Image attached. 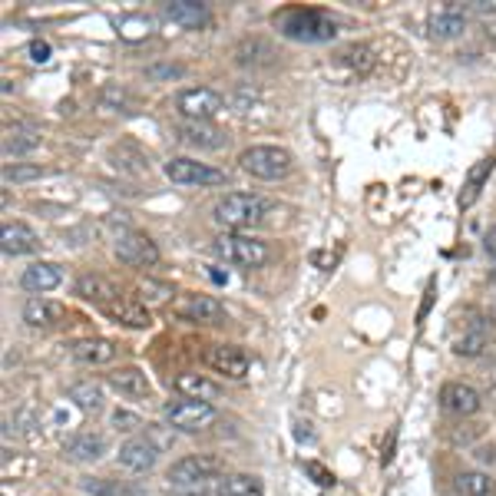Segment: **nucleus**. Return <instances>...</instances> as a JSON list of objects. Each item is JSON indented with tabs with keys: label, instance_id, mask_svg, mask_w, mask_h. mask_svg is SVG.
<instances>
[{
	"label": "nucleus",
	"instance_id": "nucleus-1",
	"mask_svg": "<svg viewBox=\"0 0 496 496\" xmlns=\"http://www.w3.org/2000/svg\"><path fill=\"white\" fill-rule=\"evenodd\" d=\"M275 27L292 40H304V44H321L335 37V21L321 11L312 7H292V11L275 13Z\"/></svg>",
	"mask_w": 496,
	"mask_h": 496
},
{
	"label": "nucleus",
	"instance_id": "nucleus-2",
	"mask_svg": "<svg viewBox=\"0 0 496 496\" xmlns=\"http://www.w3.org/2000/svg\"><path fill=\"white\" fill-rule=\"evenodd\" d=\"M265 216H269V202L255 192H228L216 202V222L232 232L259 226Z\"/></svg>",
	"mask_w": 496,
	"mask_h": 496
},
{
	"label": "nucleus",
	"instance_id": "nucleus-3",
	"mask_svg": "<svg viewBox=\"0 0 496 496\" xmlns=\"http://www.w3.org/2000/svg\"><path fill=\"white\" fill-rule=\"evenodd\" d=\"M212 252L228 265L238 269H259L269 261V245L252 235H238V232H222L212 238Z\"/></svg>",
	"mask_w": 496,
	"mask_h": 496
},
{
	"label": "nucleus",
	"instance_id": "nucleus-4",
	"mask_svg": "<svg viewBox=\"0 0 496 496\" xmlns=\"http://www.w3.org/2000/svg\"><path fill=\"white\" fill-rule=\"evenodd\" d=\"M238 162H242V169L252 173L255 179H285L295 166L292 152L281 150V146H248V150L238 156Z\"/></svg>",
	"mask_w": 496,
	"mask_h": 496
},
{
	"label": "nucleus",
	"instance_id": "nucleus-5",
	"mask_svg": "<svg viewBox=\"0 0 496 496\" xmlns=\"http://www.w3.org/2000/svg\"><path fill=\"white\" fill-rule=\"evenodd\" d=\"M218 470H222V460L212 457V453H192V457H183L169 466V483L175 490H202L209 480H216Z\"/></svg>",
	"mask_w": 496,
	"mask_h": 496
},
{
	"label": "nucleus",
	"instance_id": "nucleus-6",
	"mask_svg": "<svg viewBox=\"0 0 496 496\" xmlns=\"http://www.w3.org/2000/svg\"><path fill=\"white\" fill-rule=\"evenodd\" d=\"M175 109L185 116V123H209L226 109V99H222V93L209 87H189L175 97Z\"/></svg>",
	"mask_w": 496,
	"mask_h": 496
},
{
	"label": "nucleus",
	"instance_id": "nucleus-7",
	"mask_svg": "<svg viewBox=\"0 0 496 496\" xmlns=\"http://www.w3.org/2000/svg\"><path fill=\"white\" fill-rule=\"evenodd\" d=\"M166 417H169V423H173L175 431L183 433H195V431H205L209 423H216V407L209 404V400H192V398H183L175 400V404H169L166 407Z\"/></svg>",
	"mask_w": 496,
	"mask_h": 496
},
{
	"label": "nucleus",
	"instance_id": "nucleus-8",
	"mask_svg": "<svg viewBox=\"0 0 496 496\" xmlns=\"http://www.w3.org/2000/svg\"><path fill=\"white\" fill-rule=\"evenodd\" d=\"M113 248H116V259L133 265V269H152V265L159 261L156 242H152L150 235H142V232H133V228L119 232V235L113 238Z\"/></svg>",
	"mask_w": 496,
	"mask_h": 496
},
{
	"label": "nucleus",
	"instance_id": "nucleus-9",
	"mask_svg": "<svg viewBox=\"0 0 496 496\" xmlns=\"http://www.w3.org/2000/svg\"><path fill=\"white\" fill-rule=\"evenodd\" d=\"M166 175H169L175 185H222L226 183V173H222V169H212V166L195 162V159H189V156H175V159L166 162Z\"/></svg>",
	"mask_w": 496,
	"mask_h": 496
},
{
	"label": "nucleus",
	"instance_id": "nucleus-10",
	"mask_svg": "<svg viewBox=\"0 0 496 496\" xmlns=\"http://www.w3.org/2000/svg\"><path fill=\"white\" fill-rule=\"evenodd\" d=\"M173 312L185 321H195V324H216L226 318V308L218 298L212 295H183L179 302L173 304Z\"/></svg>",
	"mask_w": 496,
	"mask_h": 496
},
{
	"label": "nucleus",
	"instance_id": "nucleus-11",
	"mask_svg": "<svg viewBox=\"0 0 496 496\" xmlns=\"http://www.w3.org/2000/svg\"><path fill=\"white\" fill-rule=\"evenodd\" d=\"M159 460V450H156V443L146 440V437H133L119 447V464L133 470V474H150L152 466Z\"/></svg>",
	"mask_w": 496,
	"mask_h": 496
},
{
	"label": "nucleus",
	"instance_id": "nucleus-12",
	"mask_svg": "<svg viewBox=\"0 0 496 496\" xmlns=\"http://www.w3.org/2000/svg\"><path fill=\"white\" fill-rule=\"evenodd\" d=\"M209 367L218 371V374H226V378L238 381L248 374V355L242 347L235 345H218V347H209V355H205Z\"/></svg>",
	"mask_w": 496,
	"mask_h": 496
},
{
	"label": "nucleus",
	"instance_id": "nucleus-13",
	"mask_svg": "<svg viewBox=\"0 0 496 496\" xmlns=\"http://www.w3.org/2000/svg\"><path fill=\"white\" fill-rule=\"evenodd\" d=\"M440 404L450 410V414L470 417V414H476V410L483 407V398H480V390L470 388V384H460V381H453V384H443Z\"/></svg>",
	"mask_w": 496,
	"mask_h": 496
},
{
	"label": "nucleus",
	"instance_id": "nucleus-14",
	"mask_svg": "<svg viewBox=\"0 0 496 496\" xmlns=\"http://www.w3.org/2000/svg\"><path fill=\"white\" fill-rule=\"evenodd\" d=\"M40 245V238L33 232L30 226H23V222H7V226L0 228V248H4V255H30L33 248Z\"/></svg>",
	"mask_w": 496,
	"mask_h": 496
},
{
	"label": "nucleus",
	"instance_id": "nucleus-15",
	"mask_svg": "<svg viewBox=\"0 0 496 496\" xmlns=\"http://www.w3.org/2000/svg\"><path fill=\"white\" fill-rule=\"evenodd\" d=\"M76 295H80L83 302L99 304V308H109V304L119 298L116 285L107 281L103 275H93V271H87V275H80V278H76Z\"/></svg>",
	"mask_w": 496,
	"mask_h": 496
},
{
	"label": "nucleus",
	"instance_id": "nucleus-16",
	"mask_svg": "<svg viewBox=\"0 0 496 496\" xmlns=\"http://www.w3.org/2000/svg\"><path fill=\"white\" fill-rule=\"evenodd\" d=\"M119 347L109 341V338H83V341H73V357L80 364H90V367H99V364H109L116 361Z\"/></svg>",
	"mask_w": 496,
	"mask_h": 496
},
{
	"label": "nucleus",
	"instance_id": "nucleus-17",
	"mask_svg": "<svg viewBox=\"0 0 496 496\" xmlns=\"http://www.w3.org/2000/svg\"><path fill=\"white\" fill-rule=\"evenodd\" d=\"M60 281H64V271H60V265H54V261H37L30 269H23V275H21V285L33 295L54 292Z\"/></svg>",
	"mask_w": 496,
	"mask_h": 496
},
{
	"label": "nucleus",
	"instance_id": "nucleus-18",
	"mask_svg": "<svg viewBox=\"0 0 496 496\" xmlns=\"http://www.w3.org/2000/svg\"><path fill=\"white\" fill-rule=\"evenodd\" d=\"M64 304L50 302V298H40V295H33L23 302V321L30 324V328H54L56 321H64Z\"/></svg>",
	"mask_w": 496,
	"mask_h": 496
},
{
	"label": "nucleus",
	"instance_id": "nucleus-19",
	"mask_svg": "<svg viewBox=\"0 0 496 496\" xmlns=\"http://www.w3.org/2000/svg\"><path fill=\"white\" fill-rule=\"evenodd\" d=\"M166 17L179 23L183 30H202L209 23V11L199 0H173V4H166Z\"/></svg>",
	"mask_w": 496,
	"mask_h": 496
},
{
	"label": "nucleus",
	"instance_id": "nucleus-20",
	"mask_svg": "<svg viewBox=\"0 0 496 496\" xmlns=\"http://www.w3.org/2000/svg\"><path fill=\"white\" fill-rule=\"evenodd\" d=\"M431 33L437 40H453V37H460L466 30V13L460 7H440V11L431 13Z\"/></svg>",
	"mask_w": 496,
	"mask_h": 496
},
{
	"label": "nucleus",
	"instance_id": "nucleus-21",
	"mask_svg": "<svg viewBox=\"0 0 496 496\" xmlns=\"http://www.w3.org/2000/svg\"><path fill=\"white\" fill-rule=\"evenodd\" d=\"M179 140L199 150H222L226 146V133L209 126V123H183L179 126Z\"/></svg>",
	"mask_w": 496,
	"mask_h": 496
},
{
	"label": "nucleus",
	"instance_id": "nucleus-22",
	"mask_svg": "<svg viewBox=\"0 0 496 496\" xmlns=\"http://www.w3.org/2000/svg\"><path fill=\"white\" fill-rule=\"evenodd\" d=\"M109 384L119 390V394H126V398H150V378L142 374L140 367H119L116 374H109Z\"/></svg>",
	"mask_w": 496,
	"mask_h": 496
},
{
	"label": "nucleus",
	"instance_id": "nucleus-23",
	"mask_svg": "<svg viewBox=\"0 0 496 496\" xmlns=\"http://www.w3.org/2000/svg\"><path fill=\"white\" fill-rule=\"evenodd\" d=\"M66 453L73 457V460H99L103 453H107V440L99 437V433H76L73 440H66Z\"/></svg>",
	"mask_w": 496,
	"mask_h": 496
},
{
	"label": "nucleus",
	"instance_id": "nucleus-24",
	"mask_svg": "<svg viewBox=\"0 0 496 496\" xmlns=\"http://www.w3.org/2000/svg\"><path fill=\"white\" fill-rule=\"evenodd\" d=\"M40 146V133L30 126H13L4 133V156H27Z\"/></svg>",
	"mask_w": 496,
	"mask_h": 496
},
{
	"label": "nucleus",
	"instance_id": "nucleus-25",
	"mask_svg": "<svg viewBox=\"0 0 496 496\" xmlns=\"http://www.w3.org/2000/svg\"><path fill=\"white\" fill-rule=\"evenodd\" d=\"M175 388H179L183 398H192V400H209V404H212V400L218 398L216 384L199 378V374H179V378H175Z\"/></svg>",
	"mask_w": 496,
	"mask_h": 496
},
{
	"label": "nucleus",
	"instance_id": "nucleus-26",
	"mask_svg": "<svg viewBox=\"0 0 496 496\" xmlns=\"http://www.w3.org/2000/svg\"><path fill=\"white\" fill-rule=\"evenodd\" d=\"M218 496H265V490H261L259 476L232 474L218 483Z\"/></svg>",
	"mask_w": 496,
	"mask_h": 496
},
{
	"label": "nucleus",
	"instance_id": "nucleus-27",
	"mask_svg": "<svg viewBox=\"0 0 496 496\" xmlns=\"http://www.w3.org/2000/svg\"><path fill=\"white\" fill-rule=\"evenodd\" d=\"M103 312H107L109 318H116V321L130 324V328H150V312L133 302H123V298L113 302L109 308H103Z\"/></svg>",
	"mask_w": 496,
	"mask_h": 496
},
{
	"label": "nucleus",
	"instance_id": "nucleus-28",
	"mask_svg": "<svg viewBox=\"0 0 496 496\" xmlns=\"http://www.w3.org/2000/svg\"><path fill=\"white\" fill-rule=\"evenodd\" d=\"M486 347V324H474V328H466L464 335L453 341V351L460 357H476L483 355Z\"/></svg>",
	"mask_w": 496,
	"mask_h": 496
},
{
	"label": "nucleus",
	"instance_id": "nucleus-29",
	"mask_svg": "<svg viewBox=\"0 0 496 496\" xmlns=\"http://www.w3.org/2000/svg\"><path fill=\"white\" fill-rule=\"evenodd\" d=\"M490 173H493V159H483L476 162L474 169L466 173V192H460V209H466V205H474V199L480 195V185L490 179Z\"/></svg>",
	"mask_w": 496,
	"mask_h": 496
},
{
	"label": "nucleus",
	"instance_id": "nucleus-30",
	"mask_svg": "<svg viewBox=\"0 0 496 496\" xmlns=\"http://www.w3.org/2000/svg\"><path fill=\"white\" fill-rule=\"evenodd\" d=\"M457 486H460V493H466V496H490V493L496 490L493 476H490V474H480V470L460 474V476H457Z\"/></svg>",
	"mask_w": 496,
	"mask_h": 496
},
{
	"label": "nucleus",
	"instance_id": "nucleus-31",
	"mask_svg": "<svg viewBox=\"0 0 496 496\" xmlns=\"http://www.w3.org/2000/svg\"><path fill=\"white\" fill-rule=\"evenodd\" d=\"M338 60L345 66H351V70H357V73H367L371 66H374V54L367 50L364 44H351V47H345L341 54H338Z\"/></svg>",
	"mask_w": 496,
	"mask_h": 496
},
{
	"label": "nucleus",
	"instance_id": "nucleus-32",
	"mask_svg": "<svg viewBox=\"0 0 496 496\" xmlns=\"http://www.w3.org/2000/svg\"><path fill=\"white\" fill-rule=\"evenodd\" d=\"M70 400H76L80 410H93L97 414L103 407V390L97 384H76V388H70Z\"/></svg>",
	"mask_w": 496,
	"mask_h": 496
},
{
	"label": "nucleus",
	"instance_id": "nucleus-33",
	"mask_svg": "<svg viewBox=\"0 0 496 496\" xmlns=\"http://www.w3.org/2000/svg\"><path fill=\"white\" fill-rule=\"evenodd\" d=\"M4 183H30V179H40L47 175V169L40 166H27V162H13V166H4Z\"/></svg>",
	"mask_w": 496,
	"mask_h": 496
},
{
	"label": "nucleus",
	"instance_id": "nucleus-34",
	"mask_svg": "<svg viewBox=\"0 0 496 496\" xmlns=\"http://www.w3.org/2000/svg\"><path fill=\"white\" fill-rule=\"evenodd\" d=\"M304 474L312 476L318 486H335V474L324 464H318V460H308V464H304Z\"/></svg>",
	"mask_w": 496,
	"mask_h": 496
},
{
	"label": "nucleus",
	"instance_id": "nucleus-35",
	"mask_svg": "<svg viewBox=\"0 0 496 496\" xmlns=\"http://www.w3.org/2000/svg\"><path fill=\"white\" fill-rule=\"evenodd\" d=\"M140 292H142V302H166L169 298V285H159V281H142L140 285Z\"/></svg>",
	"mask_w": 496,
	"mask_h": 496
},
{
	"label": "nucleus",
	"instance_id": "nucleus-36",
	"mask_svg": "<svg viewBox=\"0 0 496 496\" xmlns=\"http://www.w3.org/2000/svg\"><path fill=\"white\" fill-rule=\"evenodd\" d=\"M150 80H173V76H183V66L179 64H162V66H150L146 70Z\"/></svg>",
	"mask_w": 496,
	"mask_h": 496
},
{
	"label": "nucleus",
	"instance_id": "nucleus-37",
	"mask_svg": "<svg viewBox=\"0 0 496 496\" xmlns=\"http://www.w3.org/2000/svg\"><path fill=\"white\" fill-rule=\"evenodd\" d=\"M27 50H30L33 64H47V60H50V44H47V40H30Z\"/></svg>",
	"mask_w": 496,
	"mask_h": 496
},
{
	"label": "nucleus",
	"instance_id": "nucleus-38",
	"mask_svg": "<svg viewBox=\"0 0 496 496\" xmlns=\"http://www.w3.org/2000/svg\"><path fill=\"white\" fill-rule=\"evenodd\" d=\"M295 440L298 443H314L318 437H314V431H312V423L308 421H295Z\"/></svg>",
	"mask_w": 496,
	"mask_h": 496
},
{
	"label": "nucleus",
	"instance_id": "nucleus-39",
	"mask_svg": "<svg viewBox=\"0 0 496 496\" xmlns=\"http://www.w3.org/2000/svg\"><path fill=\"white\" fill-rule=\"evenodd\" d=\"M483 252L496 261V226H490V228L483 232Z\"/></svg>",
	"mask_w": 496,
	"mask_h": 496
},
{
	"label": "nucleus",
	"instance_id": "nucleus-40",
	"mask_svg": "<svg viewBox=\"0 0 496 496\" xmlns=\"http://www.w3.org/2000/svg\"><path fill=\"white\" fill-rule=\"evenodd\" d=\"M431 302H433V281H431V288H427V298H423V308H421V321L427 318V312H431Z\"/></svg>",
	"mask_w": 496,
	"mask_h": 496
}]
</instances>
